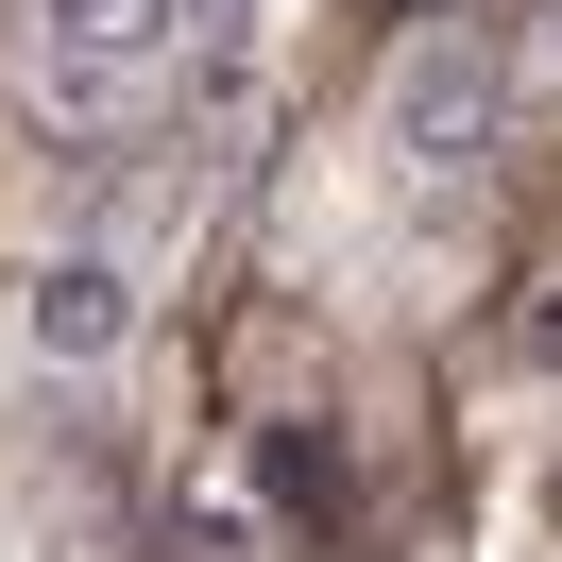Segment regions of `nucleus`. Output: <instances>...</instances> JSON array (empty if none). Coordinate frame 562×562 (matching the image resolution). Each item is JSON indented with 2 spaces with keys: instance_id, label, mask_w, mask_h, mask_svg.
<instances>
[{
  "instance_id": "1",
  "label": "nucleus",
  "mask_w": 562,
  "mask_h": 562,
  "mask_svg": "<svg viewBox=\"0 0 562 562\" xmlns=\"http://www.w3.org/2000/svg\"><path fill=\"white\" fill-rule=\"evenodd\" d=\"M171 69H188V0H35L18 18V86L86 137H120Z\"/></svg>"
},
{
  "instance_id": "2",
  "label": "nucleus",
  "mask_w": 562,
  "mask_h": 562,
  "mask_svg": "<svg viewBox=\"0 0 562 562\" xmlns=\"http://www.w3.org/2000/svg\"><path fill=\"white\" fill-rule=\"evenodd\" d=\"M375 137H392V171H409V188H477L494 137H512V52H494V35H409Z\"/></svg>"
},
{
  "instance_id": "5",
  "label": "nucleus",
  "mask_w": 562,
  "mask_h": 562,
  "mask_svg": "<svg viewBox=\"0 0 562 562\" xmlns=\"http://www.w3.org/2000/svg\"><path fill=\"white\" fill-rule=\"evenodd\" d=\"M546 69H562V18H546Z\"/></svg>"
},
{
  "instance_id": "4",
  "label": "nucleus",
  "mask_w": 562,
  "mask_h": 562,
  "mask_svg": "<svg viewBox=\"0 0 562 562\" xmlns=\"http://www.w3.org/2000/svg\"><path fill=\"white\" fill-rule=\"evenodd\" d=\"M512 341H528V358H546V375H562V290H546V307H528V324H512Z\"/></svg>"
},
{
  "instance_id": "3",
  "label": "nucleus",
  "mask_w": 562,
  "mask_h": 562,
  "mask_svg": "<svg viewBox=\"0 0 562 562\" xmlns=\"http://www.w3.org/2000/svg\"><path fill=\"white\" fill-rule=\"evenodd\" d=\"M35 341L52 358H120L137 341V273H120V256H69V273L35 290Z\"/></svg>"
}]
</instances>
